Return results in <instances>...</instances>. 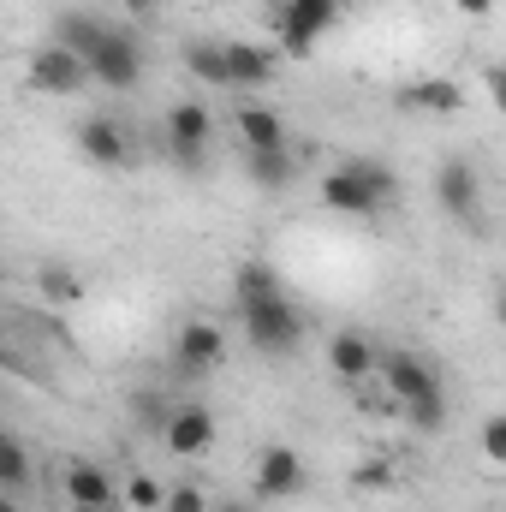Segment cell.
I'll use <instances>...</instances> for the list:
<instances>
[{
    "mask_svg": "<svg viewBox=\"0 0 506 512\" xmlns=\"http://www.w3.org/2000/svg\"><path fill=\"white\" fill-rule=\"evenodd\" d=\"M376 376L387 382V393L399 399V417L417 429V435H435L447 429V382L435 370L429 352H411V346H393L376 358Z\"/></svg>",
    "mask_w": 506,
    "mask_h": 512,
    "instance_id": "1",
    "label": "cell"
},
{
    "mask_svg": "<svg viewBox=\"0 0 506 512\" xmlns=\"http://www.w3.org/2000/svg\"><path fill=\"white\" fill-rule=\"evenodd\" d=\"M268 30H274V54H292V60H304V54H316V42H322V30H310L286 0H268Z\"/></svg>",
    "mask_w": 506,
    "mask_h": 512,
    "instance_id": "18",
    "label": "cell"
},
{
    "mask_svg": "<svg viewBox=\"0 0 506 512\" xmlns=\"http://www.w3.org/2000/svg\"><path fill=\"white\" fill-rule=\"evenodd\" d=\"M286 6H292L310 30H322V36H328V30L340 24V12H346V0H286Z\"/></svg>",
    "mask_w": 506,
    "mask_h": 512,
    "instance_id": "26",
    "label": "cell"
},
{
    "mask_svg": "<svg viewBox=\"0 0 506 512\" xmlns=\"http://www.w3.org/2000/svg\"><path fill=\"white\" fill-rule=\"evenodd\" d=\"M376 358H381V346L364 334V328L328 334V370H334L340 382H370V376H376Z\"/></svg>",
    "mask_w": 506,
    "mask_h": 512,
    "instance_id": "14",
    "label": "cell"
},
{
    "mask_svg": "<svg viewBox=\"0 0 506 512\" xmlns=\"http://www.w3.org/2000/svg\"><path fill=\"white\" fill-rule=\"evenodd\" d=\"M0 370H24V364L12 358V346H6V340H0Z\"/></svg>",
    "mask_w": 506,
    "mask_h": 512,
    "instance_id": "33",
    "label": "cell"
},
{
    "mask_svg": "<svg viewBox=\"0 0 506 512\" xmlns=\"http://www.w3.org/2000/svg\"><path fill=\"white\" fill-rule=\"evenodd\" d=\"M66 501H72V507H120V483H114L108 465L72 459V465H66Z\"/></svg>",
    "mask_w": 506,
    "mask_h": 512,
    "instance_id": "15",
    "label": "cell"
},
{
    "mask_svg": "<svg viewBox=\"0 0 506 512\" xmlns=\"http://www.w3.org/2000/svg\"><path fill=\"white\" fill-rule=\"evenodd\" d=\"M120 6H126L131 18H149V12H155V6H161V0H120Z\"/></svg>",
    "mask_w": 506,
    "mask_h": 512,
    "instance_id": "32",
    "label": "cell"
},
{
    "mask_svg": "<svg viewBox=\"0 0 506 512\" xmlns=\"http://www.w3.org/2000/svg\"><path fill=\"white\" fill-rule=\"evenodd\" d=\"M84 72H90V84H102V90H114V96L137 90V84H143V42H137V30L108 24L102 42H96V54L84 60Z\"/></svg>",
    "mask_w": 506,
    "mask_h": 512,
    "instance_id": "4",
    "label": "cell"
},
{
    "mask_svg": "<svg viewBox=\"0 0 506 512\" xmlns=\"http://www.w3.org/2000/svg\"><path fill=\"white\" fill-rule=\"evenodd\" d=\"M304 489H310V471H304L298 447H286V441H268V447L256 453L251 495H256V501H298Z\"/></svg>",
    "mask_w": 506,
    "mask_h": 512,
    "instance_id": "8",
    "label": "cell"
},
{
    "mask_svg": "<svg viewBox=\"0 0 506 512\" xmlns=\"http://www.w3.org/2000/svg\"><path fill=\"white\" fill-rule=\"evenodd\" d=\"M167 155H173V167H185V173H203V161H209V143H215V114H209V102H197V96H185V102H173L167 108Z\"/></svg>",
    "mask_w": 506,
    "mask_h": 512,
    "instance_id": "5",
    "label": "cell"
},
{
    "mask_svg": "<svg viewBox=\"0 0 506 512\" xmlns=\"http://www.w3.org/2000/svg\"><path fill=\"white\" fill-rule=\"evenodd\" d=\"M36 286H42L48 304H84V280H78L66 262H42V268H36Z\"/></svg>",
    "mask_w": 506,
    "mask_h": 512,
    "instance_id": "23",
    "label": "cell"
},
{
    "mask_svg": "<svg viewBox=\"0 0 506 512\" xmlns=\"http://www.w3.org/2000/svg\"><path fill=\"white\" fill-rule=\"evenodd\" d=\"M24 66H30V90H42V96H78V90L90 84L84 60H78V54H66L60 42H42Z\"/></svg>",
    "mask_w": 506,
    "mask_h": 512,
    "instance_id": "11",
    "label": "cell"
},
{
    "mask_svg": "<svg viewBox=\"0 0 506 512\" xmlns=\"http://www.w3.org/2000/svg\"><path fill=\"white\" fill-rule=\"evenodd\" d=\"M179 66H185L197 84L227 90V60H221V42H215V36H191V42L179 48Z\"/></svg>",
    "mask_w": 506,
    "mask_h": 512,
    "instance_id": "20",
    "label": "cell"
},
{
    "mask_svg": "<svg viewBox=\"0 0 506 512\" xmlns=\"http://www.w3.org/2000/svg\"><path fill=\"white\" fill-rule=\"evenodd\" d=\"M239 328H245L251 352H262V358H292L304 346V316L286 292H274L262 304H239Z\"/></svg>",
    "mask_w": 506,
    "mask_h": 512,
    "instance_id": "3",
    "label": "cell"
},
{
    "mask_svg": "<svg viewBox=\"0 0 506 512\" xmlns=\"http://www.w3.org/2000/svg\"><path fill=\"white\" fill-rule=\"evenodd\" d=\"M209 512H251L245 501H209Z\"/></svg>",
    "mask_w": 506,
    "mask_h": 512,
    "instance_id": "34",
    "label": "cell"
},
{
    "mask_svg": "<svg viewBox=\"0 0 506 512\" xmlns=\"http://www.w3.org/2000/svg\"><path fill=\"white\" fill-rule=\"evenodd\" d=\"M233 131H239L245 155H256V149H292V143H286V120H280L268 102H239V108H233Z\"/></svg>",
    "mask_w": 506,
    "mask_h": 512,
    "instance_id": "16",
    "label": "cell"
},
{
    "mask_svg": "<svg viewBox=\"0 0 506 512\" xmlns=\"http://www.w3.org/2000/svg\"><path fill=\"white\" fill-rule=\"evenodd\" d=\"M245 179H251L256 191L280 197L298 179V161H292V149H256V155H245Z\"/></svg>",
    "mask_w": 506,
    "mask_h": 512,
    "instance_id": "19",
    "label": "cell"
},
{
    "mask_svg": "<svg viewBox=\"0 0 506 512\" xmlns=\"http://www.w3.org/2000/svg\"><path fill=\"white\" fill-rule=\"evenodd\" d=\"M316 191H322V209L352 215V221H370V215H387V209H393L399 173H393L387 161H376V155H352V161L328 167Z\"/></svg>",
    "mask_w": 506,
    "mask_h": 512,
    "instance_id": "2",
    "label": "cell"
},
{
    "mask_svg": "<svg viewBox=\"0 0 506 512\" xmlns=\"http://www.w3.org/2000/svg\"><path fill=\"white\" fill-rule=\"evenodd\" d=\"M78 149H84V161L102 167V173L137 167V137H131V126L114 120V114H90V120L78 126Z\"/></svg>",
    "mask_w": 506,
    "mask_h": 512,
    "instance_id": "9",
    "label": "cell"
},
{
    "mask_svg": "<svg viewBox=\"0 0 506 512\" xmlns=\"http://www.w3.org/2000/svg\"><path fill=\"white\" fill-rule=\"evenodd\" d=\"M435 203H441L447 221L477 227V221H483V167H477L471 155H447V161L435 167Z\"/></svg>",
    "mask_w": 506,
    "mask_h": 512,
    "instance_id": "6",
    "label": "cell"
},
{
    "mask_svg": "<svg viewBox=\"0 0 506 512\" xmlns=\"http://www.w3.org/2000/svg\"><path fill=\"white\" fill-rule=\"evenodd\" d=\"M173 376H215L227 364V328L209 316H185L173 328Z\"/></svg>",
    "mask_w": 506,
    "mask_h": 512,
    "instance_id": "7",
    "label": "cell"
},
{
    "mask_svg": "<svg viewBox=\"0 0 506 512\" xmlns=\"http://www.w3.org/2000/svg\"><path fill=\"white\" fill-rule=\"evenodd\" d=\"M393 102L405 114H429V120H459L465 114V90L453 78H417V84H399Z\"/></svg>",
    "mask_w": 506,
    "mask_h": 512,
    "instance_id": "13",
    "label": "cell"
},
{
    "mask_svg": "<svg viewBox=\"0 0 506 512\" xmlns=\"http://www.w3.org/2000/svg\"><path fill=\"white\" fill-rule=\"evenodd\" d=\"M102 30H108V18H102V12H90V6H66V12H54V42H60L66 54H78V60H90V54H96Z\"/></svg>",
    "mask_w": 506,
    "mask_h": 512,
    "instance_id": "17",
    "label": "cell"
},
{
    "mask_svg": "<svg viewBox=\"0 0 506 512\" xmlns=\"http://www.w3.org/2000/svg\"><path fill=\"white\" fill-rule=\"evenodd\" d=\"M167 411H173V399H167L161 387H137V393H131V417H137V429H155V435H161Z\"/></svg>",
    "mask_w": 506,
    "mask_h": 512,
    "instance_id": "25",
    "label": "cell"
},
{
    "mask_svg": "<svg viewBox=\"0 0 506 512\" xmlns=\"http://www.w3.org/2000/svg\"><path fill=\"white\" fill-rule=\"evenodd\" d=\"M161 441H167V453H179V459H203L215 441H221V423H215V411L209 405H173L167 411V423H161Z\"/></svg>",
    "mask_w": 506,
    "mask_h": 512,
    "instance_id": "10",
    "label": "cell"
},
{
    "mask_svg": "<svg viewBox=\"0 0 506 512\" xmlns=\"http://www.w3.org/2000/svg\"><path fill=\"white\" fill-rule=\"evenodd\" d=\"M30 489V447L6 429L0 435V495H24Z\"/></svg>",
    "mask_w": 506,
    "mask_h": 512,
    "instance_id": "21",
    "label": "cell"
},
{
    "mask_svg": "<svg viewBox=\"0 0 506 512\" xmlns=\"http://www.w3.org/2000/svg\"><path fill=\"white\" fill-rule=\"evenodd\" d=\"M161 512H209V495H203L197 483H173V489L161 495Z\"/></svg>",
    "mask_w": 506,
    "mask_h": 512,
    "instance_id": "27",
    "label": "cell"
},
{
    "mask_svg": "<svg viewBox=\"0 0 506 512\" xmlns=\"http://www.w3.org/2000/svg\"><path fill=\"white\" fill-rule=\"evenodd\" d=\"M221 60H227V90H268L280 78V54L262 48V42H221Z\"/></svg>",
    "mask_w": 506,
    "mask_h": 512,
    "instance_id": "12",
    "label": "cell"
},
{
    "mask_svg": "<svg viewBox=\"0 0 506 512\" xmlns=\"http://www.w3.org/2000/svg\"><path fill=\"white\" fill-rule=\"evenodd\" d=\"M120 495H126L131 512H161V495H167V483L161 477H149V471H131L126 483H120Z\"/></svg>",
    "mask_w": 506,
    "mask_h": 512,
    "instance_id": "24",
    "label": "cell"
},
{
    "mask_svg": "<svg viewBox=\"0 0 506 512\" xmlns=\"http://www.w3.org/2000/svg\"><path fill=\"white\" fill-rule=\"evenodd\" d=\"M352 483H358V489H381V483H387V471H381V465H358V471H352Z\"/></svg>",
    "mask_w": 506,
    "mask_h": 512,
    "instance_id": "29",
    "label": "cell"
},
{
    "mask_svg": "<svg viewBox=\"0 0 506 512\" xmlns=\"http://www.w3.org/2000/svg\"><path fill=\"white\" fill-rule=\"evenodd\" d=\"M0 512H24L18 507V495H0Z\"/></svg>",
    "mask_w": 506,
    "mask_h": 512,
    "instance_id": "35",
    "label": "cell"
},
{
    "mask_svg": "<svg viewBox=\"0 0 506 512\" xmlns=\"http://www.w3.org/2000/svg\"><path fill=\"white\" fill-rule=\"evenodd\" d=\"M0 435H6V423H0Z\"/></svg>",
    "mask_w": 506,
    "mask_h": 512,
    "instance_id": "37",
    "label": "cell"
},
{
    "mask_svg": "<svg viewBox=\"0 0 506 512\" xmlns=\"http://www.w3.org/2000/svg\"><path fill=\"white\" fill-rule=\"evenodd\" d=\"M483 84H489V102H506V78H501V66H489V72H483Z\"/></svg>",
    "mask_w": 506,
    "mask_h": 512,
    "instance_id": "30",
    "label": "cell"
},
{
    "mask_svg": "<svg viewBox=\"0 0 506 512\" xmlns=\"http://www.w3.org/2000/svg\"><path fill=\"white\" fill-rule=\"evenodd\" d=\"M483 459H489V465H506V417L501 411L483 423Z\"/></svg>",
    "mask_w": 506,
    "mask_h": 512,
    "instance_id": "28",
    "label": "cell"
},
{
    "mask_svg": "<svg viewBox=\"0 0 506 512\" xmlns=\"http://www.w3.org/2000/svg\"><path fill=\"white\" fill-rule=\"evenodd\" d=\"M459 12H465V18H489V12H495V0H459Z\"/></svg>",
    "mask_w": 506,
    "mask_h": 512,
    "instance_id": "31",
    "label": "cell"
},
{
    "mask_svg": "<svg viewBox=\"0 0 506 512\" xmlns=\"http://www.w3.org/2000/svg\"><path fill=\"white\" fill-rule=\"evenodd\" d=\"M274 292H286L280 286V274L256 256V262H239V274H233V298L239 304H262V298H274Z\"/></svg>",
    "mask_w": 506,
    "mask_h": 512,
    "instance_id": "22",
    "label": "cell"
},
{
    "mask_svg": "<svg viewBox=\"0 0 506 512\" xmlns=\"http://www.w3.org/2000/svg\"><path fill=\"white\" fill-rule=\"evenodd\" d=\"M72 512H120V507H72Z\"/></svg>",
    "mask_w": 506,
    "mask_h": 512,
    "instance_id": "36",
    "label": "cell"
}]
</instances>
